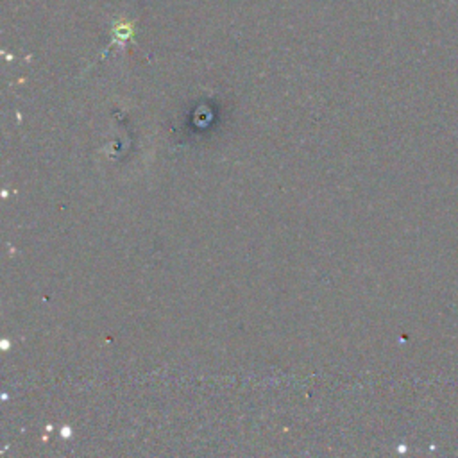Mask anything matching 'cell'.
Masks as SVG:
<instances>
[{
    "mask_svg": "<svg viewBox=\"0 0 458 458\" xmlns=\"http://www.w3.org/2000/svg\"><path fill=\"white\" fill-rule=\"evenodd\" d=\"M115 35H117V38L128 40V38L133 36V27H131L128 22H126V24H119V26L115 27Z\"/></svg>",
    "mask_w": 458,
    "mask_h": 458,
    "instance_id": "6da1fadb",
    "label": "cell"
}]
</instances>
